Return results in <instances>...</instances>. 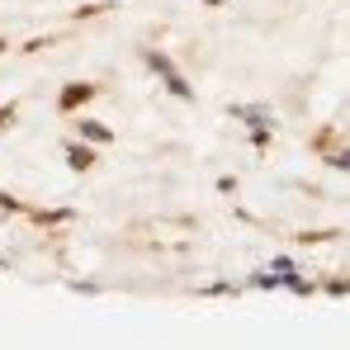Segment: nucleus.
<instances>
[{"instance_id": "0eeeda50", "label": "nucleus", "mask_w": 350, "mask_h": 350, "mask_svg": "<svg viewBox=\"0 0 350 350\" xmlns=\"http://www.w3.org/2000/svg\"><path fill=\"white\" fill-rule=\"evenodd\" d=\"M10 118H14V109H10V105H0V128H5Z\"/></svg>"}, {"instance_id": "20e7f679", "label": "nucleus", "mask_w": 350, "mask_h": 350, "mask_svg": "<svg viewBox=\"0 0 350 350\" xmlns=\"http://www.w3.org/2000/svg\"><path fill=\"white\" fill-rule=\"evenodd\" d=\"M66 166H71V171H90V166H95V152H90L85 142H66Z\"/></svg>"}, {"instance_id": "f257e3e1", "label": "nucleus", "mask_w": 350, "mask_h": 350, "mask_svg": "<svg viewBox=\"0 0 350 350\" xmlns=\"http://www.w3.org/2000/svg\"><path fill=\"white\" fill-rule=\"evenodd\" d=\"M142 62H147V71H157V81H161V85L171 90L175 100H185V105L194 100V85H189V81L180 76V66H175V62L166 57L161 48H147V53H142Z\"/></svg>"}, {"instance_id": "423d86ee", "label": "nucleus", "mask_w": 350, "mask_h": 350, "mask_svg": "<svg viewBox=\"0 0 350 350\" xmlns=\"http://www.w3.org/2000/svg\"><path fill=\"white\" fill-rule=\"evenodd\" d=\"M0 208H5V213H19V199H14V194H0Z\"/></svg>"}, {"instance_id": "7ed1b4c3", "label": "nucleus", "mask_w": 350, "mask_h": 350, "mask_svg": "<svg viewBox=\"0 0 350 350\" xmlns=\"http://www.w3.org/2000/svg\"><path fill=\"white\" fill-rule=\"evenodd\" d=\"M76 133H81L85 142H100V147H109V142H114V133H109L105 123H95V118H76Z\"/></svg>"}, {"instance_id": "6e6552de", "label": "nucleus", "mask_w": 350, "mask_h": 350, "mask_svg": "<svg viewBox=\"0 0 350 350\" xmlns=\"http://www.w3.org/2000/svg\"><path fill=\"white\" fill-rule=\"evenodd\" d=\"M0 270H5V256H0Z\"/></svg>"}, {"instance_id": "39448f33", "label": "nucleus", "mask_w": 350, "mask_h": 350, "mask_svg": "<svg viewBox=\"0 0 350 350\" xmlns=\"http://www.w3.org/2000/svg\"><path fill=\"white\" fill-rule=\"evenodd\" d=\"M232 118H241V123H270V109L265 105H232Z\"/></svg>"}, {"instance_id": "f03ea898", "label": "nucleus", "mask_w": 350, "mask_h": 350, "mask_svg": "<svg viewBox=\"0 0 350 350\" xmlns=\"http://www.w3.org/2000/svg\"><path fill=\"white\" fill-rule=\"evenodd\" d=\"M95 95H100V85H90V81H81V85H66V90H62V100H57V109H62V114H71V109L90 105Z\"/></svg>"}]
</instances>
